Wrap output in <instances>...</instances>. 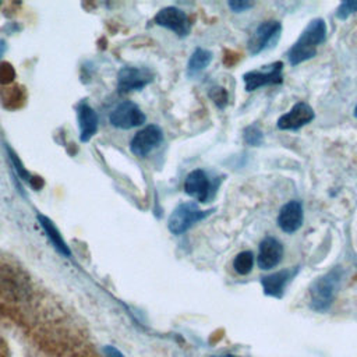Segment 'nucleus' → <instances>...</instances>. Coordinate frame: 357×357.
<instances>
[{
    "mask_svg": "<svg viewBox=\"0 0 357 357\" xmlns=\"http://www.w3.org/2000/svg\"><path fill=\"white\" fill-rule=\"evenodd\" d=\"M353 13H357V0H346L337 7L336 17L340 20H346Z\"/></svg>",
    "mask_w": 357,
    "mask_h": 357,
    "instance_id": "412c9836",
    "label": "nucleus"
},
{
    "mask_svg": "<svg viewBox=\"0 0 357 357\" xmlns=\"http://www.w3.org/2000/svg\"><path fill=\"white\" fill-rule=\"evenodd\" d=\"M282 32V24L279 21L271 20L258 25L251 38L248 39V50L251 54L264 52L265 49L273 46Z\"/></svg>",
    "mask_w": 357,
    "mask_h": 357,
    "instance_id": "39448f33",
    "label": "nucleus"
},
{
    "mask_svg": "<svg viewBox=\"0 0 357 357\" xmlns=\"http://www.w3.org/2000/svg\"><path fill=\"white\" fill-rule=\"evenodd\" d=\"M152 81V74L146 68L137 67H123L117 75V85L121 93L137 91L144 88Z\"/></svg>",
    "mask_w": 357,
    "mask_h": 357,
    "instance_id": "1a4fd4ad",
    "label": "nucleus"
},
{
    "mask_svg": "<svg viewBox=\"0 0 357 357\" xmlns=\"http://www.w3.org/2000/svg\"><path fill=\"white\" fill-rule=\"evenodd\" d=\"M298 268H293V269H282L279 272L271 273L268 276H264L261 279V284L264 289V293L266 296L271 297H282L286 284L291 280V278L297 273Z\"/></svg>",
    "mask_w": 357,
    "mask_h": 357,
    "instance_id": "ddd939ff",
    "label": "nucleus"
},
{
    "mask_svg": "<svg viewBox=\"0 0 357 357\" xmlns=\"http://www.w3.org/2000/svg\"><path fill=\"white\" fill-rule=\"evenodd\" d=\"M314 110L310 105L298 102L287 113L279 117L276 126L279 130H298L303 126L308 124L314 119Z\"/></svg>",
    "mask_w": 357,
    "mask_h": 357,
    "instance_id": "9d476101",
    "label": "nucleus"
},
{
    "mask_svg": "<svg viewBox=\"0 0 357 357\" xmlns=\"http://www.w3.org/2000/svg\"><path fill=\"white\" fill-rule=\"evenodd\" d=\"M155 22L165 26L178 36H187L191 31V22L187 14L177 7H165L155 15Z\"/></svg>",
    "mask_w": 357,
    "mask_h": 357,
    "instance_id": "0eeeda50",
    "label": "nucleus"
},
{
    "mask_svg": "<svg viewBox=\"0 0 357 357\" xmlns=\"http://www.w3.org/2000/svg\"><path fill=\"white\" fill-rule=\"evenodd\" d=\"M15 71L10 63L0 64V84H8L14 79Z\"/></svg>",
    "mask_w": 357,
    "mask_h": 357,
    "instance_id": "5701e85b",
    "label": "nucleus"
},
{
    "mask_svg": "<svg viewBox=\"0 0 357 357\" xmlns=\"http://www.w3.org/2000/svg\"><path fill=\"white\" fill-rule=\"evenodd\" d=\"M184 190L185 192L195 198L199 202H205L209 197V191H211V181L206 176V173L201 169L192 170L184 183Z\"/></svg>",
    "mask_w": 357,
    "mask_h": 357,
    "instance_id": "4468645a",
    "label": "nucleus"
},
{
    "mask_svg": "<svg viewBox=\"0 0 357 357\" xmlns=\"http://www.w3.org/2000/svg\"><path fill=\"white\" fill-rule=\"evenodd\" d=\"M222 357H234V356H230V354H226V356H222Z\"/></svg>",
    "mask_w": 357,
    "mask_h": 357,
    "instance_id": "cd10ccee",
    "label": "nucleus"
},
{
    "mask_svg": "<svg viewBox=\"0 0 357 357\" xmlns=\"http://www.w3.org/2000/svg\"><path fill=\"white\" fill-rule=\"evenodd\" d=\"M244 141L245 144L251 145V146H258L264 142V134L261 131V128L255 124H251L248 126L245 130H244Z\"/></svg>",
    "mask_w": 357,
    "mask_h": 357,
    "instance_id": "6ab92c4d",
    "label": "nucleus"
},
{
    "mask_svg": "<svg viewBox=\"0 0 357 357\" xmlns=\"http://www.w3.org/2000/svg\"><path fill=\"white\" fill-rule=\"evenodd\" d=\"M36 218H38V220H39L42 229L45 230L47 238H49L50 243L53 244V247H54L60 254H63V255H66V257H70V255H71V251H70L67 243L64 241L61 233H60L59 229L54 226V223H53L47 216L40 215V213H38Z\"/></svg>",
    "mask_w": 357,
    "mask_h": 357,
    "instance_id": "dca6fc26",
    "label": "nucleus"
},
{
    "mask_svg": "<svg viewBox=\"0 0 357 357\" xmlns=\"http://www.w3.org/2000/svg\"><path fill=\"white\" fill-rule=\"evenodd\" d=\"M110 123L112 126L123 130H130L134 127H138L145 123V114L141 112V109L130 102H121L112 113H110Z\"/></svg>",
    "mask_w": 357,
    "mask_h": 357,
    "instance_id": "423d86ee",
    "label": "nucleus"
},
{
    "mask_svg": "<svg viewBox=\"0 0 357 357\" xmlns=\"http://www.w3.org/2000/svg\"><path fill=\"white\" fill-rule=\"evenodd\" d=\"M245 91L252 92L265 85H279L283 82V63L275 61L264 70L248 71L243 75Z\"/></svg>",
    "mask_w": 357,
    "mask_h": 357,
    "instance_id": "20e7f679",
    "label": "nucleus"
},
{
    "mask_svg": "<svg viewBox=\"0 0 357 357\" xmlns=\"http://www.w3.org/2000/svg\"><path fill=\"white\" fill-rule=\"evenodd\" d=\"M78 123H79V138L82 142L89 141L98 130V116L88 103L78 106Z\"/></svg>",
    "mask_w": 357,
    "mask_h": 357,
    "instance_id": "2eb2a0df",
    "label": "nucleus"
},
{
    "mask_svg": "<svg viewBox=\"0 0 357 357\" xmlns=\"http://www.w3.org/2000/svg\"><path fill=\"white\" fill-rule=\"evenodd\" d=\"M326 24L322 18H315L308 22L303 29L298 39L287 52V59L291 66H297L303 61L312 59L317 54V47L325 42Z\"/></svg>",
    "mask_w": 357,
    "mask_h": 357,
    "instance_id": "f257e3e1",
    "label": "nucleus"
},
{
    "mask_svg": "<svg viewBox=\"0 0 357 357\" xmlns=\"http://www.w3.org/2000/svg\"><path fill=\"white\" fill-rule=\"evenodd\" d=\"M103 351H105V354L107 357H124V354L119 349H116L113 346H105Z\"/></svg>",
    "mask_w": 357,
    "mask_h": 357,
    "instance_id": "393cba45",
    "label": "nucleus"
},
{
    "mask_svg": "<svg viewBox=\"0 0 357 357\" xmlns=\"http://www.w3.org/2000/svg\"><path fill=\"white\" fill-rule=\"evenodd\" d=\"M212 212H213V209L201 211L195 202L180 204L170 213L169 220H167V227L173 234H181V233L187 231L194 223L209 216Z\"/></svg>",
    "mask_w": 357,
    "mask_h": 357,
    "instance_id": "7ed1b4c3",
    "label": "nucleus"
},
{
    "mask_svg": "<svg viewBox=\"0 0 357 357\" xmlns=\"http://www.w3.org/2000/svg\"><path fill=\"white\" fill-rule=\"evenodd\" d=\"M342 279V271L339 268H333L328 273L317 278L310 286V301L311 308L324 312L326 311L336 296Z\"/></svg>",
    "mask_w": 357,
    "mask_h": 357,
    "instance_id": "f03ea898",
    "label": "nucleus"
},
{
    "mask_svg": "<svg viewBox=\"0 0 357 357\" xmlns=\"http://www.w3.org/2000/svg\"><path fill=\"white\" fill-rule=\"evenodd\" d=\"M282 255H283L282 243L278 238L268 236L259 243V250L257 257L258 266L264 271L272 269L280 262Z\"/></svg>",
    "mask_w": 357,
    "mask_h": 357,
    "instance_id": "9b49d317",
    "label": "nucleus"
},
{
    "mask_svg": "<svg viewBox=\"0 0 357 357\" xmlns=\"http://www.w3.org/2000/svg\"><path fill=\"white\" fill-rule=\"evenodd\" d=\"M229 7L234 13H243V11H247L248 8L254 7V3L250 0H231V1H229Z\"/></svg>",
    "mask_w": 357,
    "mask_h": 357,
    "instance_id": "b1692460",
    "label": "nucleus"
},
{
    "mask_svg": "<svg viewBox=\"0 0 357 357\" xmlns=\"http://www.w3.org/2000/svg\"><path fill=\"white\" fill-rule=\"evenodd\" d=\"M8 153H10V158H11V162H13V165L15 166V170H17V173L25 180V181H29L32 185H33V178L31 177V174L24 169V166L21 165V162H20V159L17 158V155L15 153H13V151L11 149H8Z\"/></svg>",
    "mask_w": 357,
    "mask_h": 357,
    "instance_id": "4be33fe9",
    "label": "nucleus"
},
{
    "mask_svg": "<svg viewBox=\"0 0 357 357\" xmlns=\"http://www.w3.org/2000/svg\"><path fill=\"white\" fill-rule=\"evenodd\" d=\"M162 139L163 132L158 126H146L134 135L130 144V149L137 156H145L153 148H156Z\"/></svg>",
    "mask_w": 357,
    "mask_h": 357,
    "instance_id": "6e6552de",
    "label": "nucleus"
},
{
    "mask_svg": "<svg viewBox=\"0 0 357 357\" xmlns=\"http://www.w3.org/2000/svg\"><path fill=\"white\" fill-rule=\"evenodd\" d=\"M212 60V53L206 49L198 47L192 52L190 60H188V66H187V71L190 75L198 74L199 71H202L205 67L209 66Z\"/></svg>",
    "mask_w": 357,
    "mask_h": 357,
    "instance_id": "f3484780",
    "label": "nucleus"
},
{
    "mask_svg": "<svg viewBox=\"0 0 357 357\" xmlns=\"http://www.w3.org/2000/svg\"><path fill=\"white\" fill-rule=\"evenodd\" d=\"M303 205L300 201H289L282 206L278 215V226L284 233H294L303 225Z\"/></svg>",
    "mask_w": 357,
    "mask_h": 357,
    "instance_id": "f8f14e48",
    "label": "nucleus"
},
{
    "mask_svg": "<svg viewBox=\"0 0 357 357\" xmlns=\"http://www.w3.org/2000/svg\"><path fill=\"white\" fill-rule=\"evenodd\" d=\"M354 117H357V105H356V107H354Z\"/></svg>",
    "mask_w": 357,
    "mask_h": 357,
    "instance_id": "bb28decb",
    "label": "nucleus"
},
{
    "mask_svg": "<svg viewBox=\"0 0 357 357\" xmlns=\"http://www.w3.org/2000/svg\"><path fill=\"white\" fill-rule=\"evenodd\" d=\"M4 50H6V43H4V40H1V39H0V57L3 56Z\"/></svg>",
    "mask_w": 357,
    "mask_h": 357,
    "instance_id": "a878e982",
    "label": "nucleus"
},
{
    "mask_svg": "<svg viewBox=\"0 0 357 357\" xmlns=\"http://www.w3.org/2000/svg\"><path fill=\"white\" fill-rule=\"evenodd\" d=\"M254 266V254L251 251H243L236 255L233 261V268L238 275H247Z\"/></svg>",
    "mask_w": 357,
    "mask_h": 357,
    "instance_id": "a211bd4d",
    "label": "nucleus"
},
{
    "mask_svg": "<svg viewBox=\"0 0 357 357\" xmlns=\"http://www.w3.org/2000/svg\"><path fill=\"white\" fill-rule=\"evenodd\" d=\"M209 98L213 100V103L219 107V109H225L227 102H229V95L226 92L225 88L222 86H213L209 91Z\"/></svg>",
    "mask_w": 357,
    "mask_h": 357,
    "instance_id": "aec40b11",
    "label": "nucleus"
}]
</instances>
